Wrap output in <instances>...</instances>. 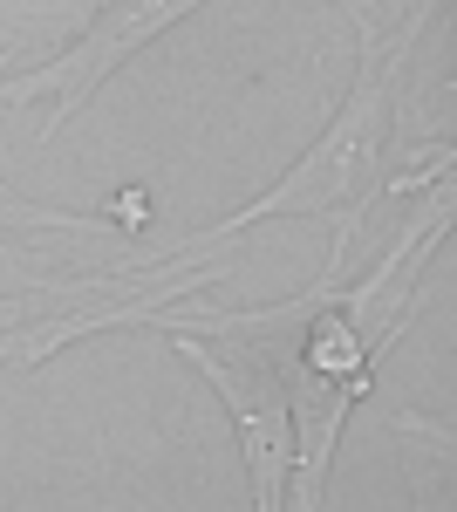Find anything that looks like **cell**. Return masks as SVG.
<instances>
[{
  "instance_id": "obj_1",
  "label": "cell",
  "mask_w": 457,
  "mask_h": 512,
  "mask_svg": "<svg viewBox=\"0 0 457 512\" xmlns=\"http://www.w3.org/2000/svg\"><path fill=\"white\" fill-rule=\"evenodd\" d=\"M239 253H191L178 239H137L110 219L0 205V369H41L82 335L144 328L185 294L232 280Z\"/></svg>"
},
{
  "instance_id": "obj_2",
  "label": "cell",
  "mask_w": 457,
  "mask_h": 512,
  "mask_svg": "<svg viewBox=\"0 0 457 512\" xmlns=\"http://www.w3.org/2000/svg\"><path fill=\"white\" fill-rule=\"evenodd\" d=\"M430 21H410L396 35H382L362 48V69H355V89L342 96V110L328 117V130L301 151V164H287L260 198H246L232 219L205 226V233H178V246L191 253H212L239 239L260 219H355L376 205V178H382V151L403 123V89H410V69H417V41Z\"/></svg>"
},
{
  "instance_id": "obj_3",
  "label": "cell",
  "mask_w": 457,
  "mask_h": 512,
  "mask_svg": "<svg viewBox=\"0 0 457 512\" xmlns=\"http://www.w3.org/2000/svg\"><path fill=\"white\" fill-rule=\"evenodd\" d=\"M171 349L212 383V396L226 403L239 451H246V478H253V506L280 512L287 499V472H294V417H287V383L253 335L232 328H171Z\"/></svg>"
},
{
  "instance_id": "obj_4",
  "label": "cell",
  "mask_w": 457,
  "mask_h": 512,
  "mask_svg": "<svg viewBox=\"0 0 457 512\" xmlns=\"http://www.w3.org/2000/svg\"><path fill=\"white\" fill-rule=\"evenodd\" d=\"M205 0H96V14L82 21L76 41H62L41 69L28 76L0 82V103H28V96H48V117H41V144L48 137H62L76 110H89V96L103 89V82L130 62V55H144L157 35H171L185 14H198Z\"/></svg>"
},
{
  "instance_id": "obj_5",
  "label": "cell",
  "mask_w": 457,
  "mask_h": 512,
  "mask_svg": "<svg viewBox=\"0 0 457 512\" xmlns=\"http://www.w3.org/2000/svg\"><path fill=\"white\" fill-rule=\"evenodd\" d=\"M96 0H0V62L21 55H55L62 41L82 35Z\"/></svg>"
},
{
  "instance_id": "obj_6",
  "label": "cell",
  "mask_w": 457,
  "mask_h": 512,
  "mask_svg": "<svg viewBox=\"0 0 457 512\" xmlns=\"http://www.w3.org/2000/svg\"><path fill=\"white\" fill-rule=\"evenodd\" d=\"M348 21H355V35H362V48L382 35H396V28H410V21H430L444 0H335Z\"/></svg>"
},
{
  "instance_id": "obj_7",
  "label": "cell",
  "mask_w": 457,
  "mask_h": 512,
  "mask_svg": "<svg viewBox=\"0 0 457 512\" xmlns=\"http://www.w3.org/2000/svg\"><path fill=\"white\" fill-rule=\"evenodd\" d=\"M389 437H403V451L410 458H437L444 472H457V444H451V424H437V417H423V410H396L389 417Z\"/></svg>"
},
{
  "instance_id": "obj_8",
  "label": "cell",
  "mask_w": 457,
  "mask_h": 512,
  "mask_svg": "<svg viewBox=\"0 0 457 512\" xmlns=\"http://www.w3.org/2000/svg\"><path fill=\"white\" fill-rule=\"evenodd\" d=\"M0 69H7V62H0ZM7 198H14V192H7V185H0V205H7Z\"/></svg>"
}]
</instances>
